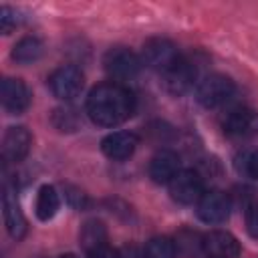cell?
Masks as SVG:
<instances>
[{"mask_svg": "<svg viewBox=\"0 0 258 258\" xmlns=\"http://www.w3.org/2000/svg\"><path fill=\"white\" fill-rule=\"evenodd\" d=\"M135 111L133 93L115 81L97 85L87 97V115L99 127H117Z\"/></svg>", "mask_w": 258, "mask_h": 258, "instance_id": "cell-1", "label": "cell"}, {"mask_svg": "<svg viewBox=\"0 0 258 258\" xmlns=\"http://www.w3.org/2000/svg\"><path fill=\"white\" fill-rule=\"evenodd\" d=\"M236 87L234 81H230L224 75H210L206 77L198 89H196V99L200 105H204L206 109H218L222 105H226L232 95H234Z\"/></svg>", "mask_w": 258, "mask_h": 258, "instance_id": "cell-2", "label": "cell"}, {"mask_svg": "<svg viewBox=\"0 0 258 258\" xmlns=\"http://www.w3.org/2000/svg\"><path fill=\"white\" fill-rule=\"evenodd\" d=\"M103 64H105V71L109 73V77L115 79V83H117V81H129V79L137 77L143 60L133 50H129L125 46H115V48L107 50Z\"/></svg>", "mask_w": 258, "mask_h": 258, "instance_id": "cell-3", "label": "cell"}, {"mask_svg": "<svg viewBox=\"0 0 258 258\" xmlns=\"http://www.w3.org/2000/svg\"><path fill=\"white\" fill-rule=\"evenodd\" d=\"M222 129L234 139H248L258 135V111L250 107H232L222 117Z\"/></svg>", "mask_w": 258, "mask_h": 258, "instance_id": "cell-4", "label": "cell"}, {"mask_svg": "<svg viewBox=\"0 0 258 258\" xmlns=\"http://www.w3.org/2000/svg\"><path fill=\"white\" fill-rule=\"evenodd\" d=\"M48 87L52 91V95L60 101H73L75 97L81 95L83 87H85V77L83 73L73 67V64H62L58 67L50 79H48Z\"/></svg>", "mask_w": 258, "mask_h": 258, "instance_id": "cell-5", "label": "cell"}, {"mask_svg": "<svg viewBox=\"0 0 258 258\" xmlns=\"http://www.w3.org/2000/svg\"><path fill=\"white\" fill-rule=\"evenodd\" d=\"M169 194L171 198L181 206L198 204L200 198L206 194L204 179L194 169H181L171 181H169Z\"/></svg>", "mask_w": 258, "mask_h": 258, "instance_id": "cell-6", "label": "cell"}, {"mask_svg": "<svg viewBox=\"0 0 258 258\" xmlns=\"http://www.w3.org/2000/svg\"><path fill=\"white\" fill-rule=\"evenodd\" d=\"M177 58H179L177 48L167 38H149L143 44V52H141L143 64H147L153 71H159L161 75L169 71L177 62Z\"/></svg>", "mask_w": 258, "mask_h": 258, "instance_id": "cell-7", "label": "cell"}, {"mask_svg": "<svg viewBox=\"0 0 258 258\" xmlns=\"http://www.w3.org/2000/svg\"><path fill=\"white\" fill-rule=\"evenodd\" d=\"M230 214V198L220 189L206 191L198 202V218L206 224H222Z\"/></svg>", "mask_w": 258, "mask_h": 258, "instance_id": "cell-8", "label": "cell"}, {"mask_svg": "<svg viewBox=\"0 0 258 258\" xmlns=\"http://www.w3.org/2000/svg\"><path fill=\"white\" fill-rule=\"evenodd\" d=\"M202 252L208 258H238L240 242L226 230H212L202 238Z\"/></svg>", "mask_w": 258, "mask_h": 258, "instance_id": "cell-9", "label": "cell"}, {"mask_svg": "<svg viewBox=\"0 0 258 258\" xmlns=\"http://www.w3.org/2000/svg\"><path fill=\"white\" fill-rule=\"evenodd\" d=\"M32 145V135L26 127L16 125V127H8L4 137H2V157L4 161H22Z\"/></svg>", "mask_w": 258, "mask_h": 258, "instance_id": "cell-10", "label": "cell"}, {"mask_svg": "<svg viewBox=\"0 0 258 258\" xmlns=\"http://www.w3.org/2000/svg\"><path fill=\"white\" fill-rule=\"evenodd\" d=\"M196 77H198V71L194 62L179 56L177 62L169 71L163 73V85L171 95H183L194 87Z\"/></svg>", "mask_w": 258, "mask_h": 258, "instance_id": "cell-11", "label": "cell"}, {"mask_svg": "<svg viewBox=\"0 0 258 258\" xmlns=\"http://www.w3.org/2000/svg\"><path fill=\"white\" fill-rule=\"evenodd\" d=\"M0 99H2V107L8 113L18 115L30 105V91L22 79H10L8 77L2 81Z\"/></svg>", "mask_w": 258, "mask_h": 258, "instance_id": "cell-12", "label": "cell"}, {"mask_svg": "<svg viewBox=\"0 0 258 258\" xmlns=\"http://www.w3.org/2000/svg\"><path fill=\"white\" fill-rule=\"evenodd\" d=\"M137 143H139V139H137L135 133H131V131H113L101 141V149L109 159L123 161V159H129L135 153Z\"/></svg>", "mask_w": 258, "mask_h": 258, "instance_id": "cell-13", "label": "cell"}, {"mask_svg": "<svg viewBox=\"0 0 258 258\" xmlns=\"http://www.w3.org/2000/svg\"><path fill=\"white\" fill-rule=\"evenodd\" d=\"M179 171V155L171 149L157 151L149 161V177L155 183H169Z\"/></svg>", "mask_w": 258, "mask_h": 258, "instance_id": "cell-14", "label": "cell"}, {"mask_svg": "<svg viewBox=\"0 0 258 258\" xmlns=\"http://www.w3.org/2000/svg\"><path fill=\"white\" fill-rule=\"evenodd\" d=\"M2 216H4V224H6V230L8 234L14 238V240H20L24 238L26 234V218L16 202V196L12 189L4 187L2 191Z\"/></svg>", "mask_w": 258, "mask_h": 258, "instance_id": "cell-15", "label": "cell"}, {"mask_svg": "<svg viewBox=\"0 0 258 258\" xmlns=\"http://www.w3.org/2000/svg\"><path fill=\"white\" fill-rule=\"evenodd\" d=\"M79 242L81 248L85 250V254H91L103 246H107V228L101 220H89L83 224L81 234H79Z\"/></svg>", "mask_w": 258, "mask_h": 258, "instance_id": "cell-16", "label": "cell"}, {"mask_svg": "<svg viewBox=\"0 0 258 258\" xmlns=\"http://www.w3.org/2000/svg\"><path fill=\"white\" fill-rule=\"evenodd\" d=\"M58 208H60L58 191L52 185H42L36 194V204H34V212H36L38 220H42V222L52 220L56 216Z\"/></svg>", "mask_w": 258, "mask_h": 258, "instance_id": "cell-17", "label": "cell"}, {"mask_svg": "<svg viewBox=\"0 0 258 258\" xmlns=\"http://www.w3.org/2000/svg\"><path fill=\"white\" fill-rule=\"evenodd\" d=\"M42 48L44 46L36 36H24L14 44L12 58L18 64H30V62H36L42 56Z\"/></svg>", "mask_w": 258, "mask_h": 258, "instance_id": "cell-18", "label": "cell"}, {"mask_svg": "<svg viewBox=\"0 0 258 258\" xmlns=\"http://www.w3.org/2000/svg\"><path fill=\"white\" fill-rule=\"evenodd\" d=\"M145 258H177V248L171 238L157 236L145 244Z\"/></svg>", "mask_w": 258, "mask_h": 258, "instance_id": "cell-19", "label": "cell"}, {"mask_svg": "<svg viewBox=\"0 0 258 258\" xmlns=\"http://www.w3.org/2000/svg\"><path fill=\"white\" fill-rule=\"evenodd\" d=\"M202 238L198 232H191V230H183L177 234V238L173 240L175 242V248H177V254L181 252L183 256H194L196 252H202Z\"/></svg>", "mask_w": 258, "mask_h": 258, "instance_id": "cell-20", "label": "cell"}, {"mask_svg": "<svg viewBox=\"0 0 258 258\" xmlns=\"http://www.w3.org/2000/svg\"><path fill=\"white\" fill-rule=\"evenodd\" d=\"M238 169L246 175V177H252L258 181V149L254 151H246L238 157Z\"/></svg>", "mask_w": 258, "mask_h": 258, "instance_id": "cell-21", "label": "cell"}, {"mask_svg": "<svg viewBox=\"0 0 258 258\" xmlns=\"http://www.w3.org/2000/svg\"><path fill=\"white\" fill-rule=\"evenodd\" d=\"M18 24H20L18 14H16L10 6H2V8H0V30H2V34L12 32Z\"/></svg>", "mask_w": 258, "mask_h": 258, "instance_id": "cell-22", "label": "cell"}, {"mask_svg": "<svg viewBox=\"0 0 258 258\" xmlns=\"http://www.w3.org/2000/svg\"><path fill=\"white\" fill-rule=\"evenodd\" d=\"M246 230L252 238L258 240V202L246 210Z\"/></svg>", "mask_w": 258, "mask_h": 258, "instance_id": "cell-23", "label": "cell"}, {"mask_svg": "<svg viewBox=\"0 0 258 258\" xmlns=\"http://www.w3.org/2000/svg\"><path fill=\"white\" fill-rule=\"evenodd\" d=\"M67 200H69V204H71L75 210H85L87 204H89L87 196H85L81 189H77V187H69V189H67Z\"/></svg>", "mask_w": 258, "mask_h": 258, "instance_id": "cell-24", "label": "cell"}, {"mask_svg": "<svg viewBox=\"0 0 258 258\" xmlns=\"http://www.w3.org/2000/svg\"><path fill=\"white\" fill-rule=\"evenodd\" d=\"M87 258H121V252L115 250V248H111V246L107 244V246H103V248H99V250L87 254Z\"/></svg>", "mask_w": 258, "mask_h": 258, "instance_id": "cell-25", "label": "cell"}, {"mask_svg": "<svg viewBox=\"0 0 258 258\" xmlns=\"http://www.w3.org/2000/svg\"><path fill=\"white\" fill-rule=\"evenodd\" d=\"M121 252V258H145V250H139L137 246H125Z\"/></svg>", "mask_w": 258, "mask_h": 258, "instance_id": "cell-26", "label": "cell"}, {"mask_svg": "<svg viewBox=\"0 0 258 258\" xmlns=\"http://www.w3.org/2000/svg\"><path fill=\"white\" fill-rule=\"evenodd\" d=\"M56 258H77L75 254H60V256H56Z\"/></svg>", "mask_w": 258, "mask_h": 258, "instance_id": "cell-27", "label": "cell"}]
</instances>
